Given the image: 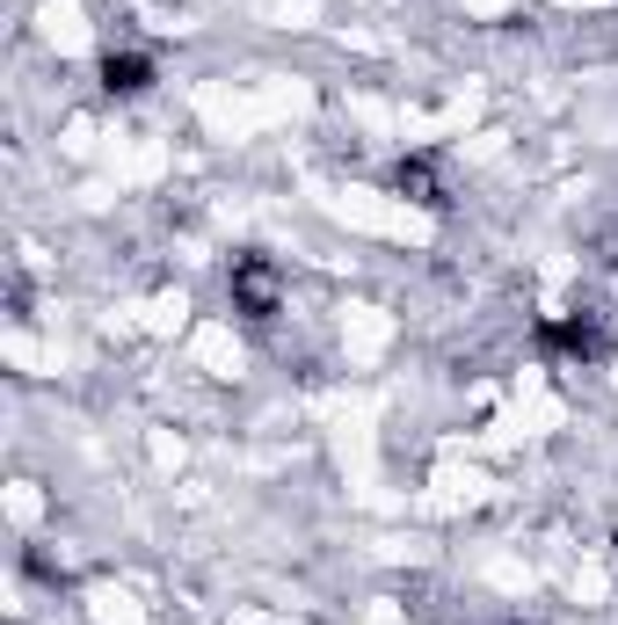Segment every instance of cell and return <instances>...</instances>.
Instances as JSON below:
<instances>
[{
    "label": "cell",
    "instance_id": "6da1fadb",
    "mask_svg": "<svg viewBox=\"0 0 618 625\" xmlns=\"http://www.w3.org/2000/svg\"><path fill=\"white\" fill-rule=\"evenodd\" d=\"M146 80H153V59H146V51H110V59H102V88H110V95H139Z\"/></svg>",
    "mask_w": 618,
    "mask_h": 625
}]
</instances>
